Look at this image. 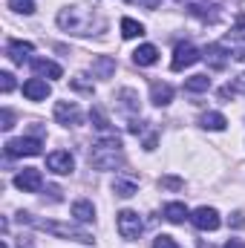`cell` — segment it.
<instances>
[{
    "instance_id": "1",
    "label": "cell",
    "mask_w": 245,
    "mask_h": 248,
    "mask_svg": "<svg viewBox=\"0 0 245 248\" xmlns=\"http://www.w3.org/2000/svg\"><path fill=\"white\" fill-rule=\"evenodd\" d=\"M58 26L63 32H72V35H90L92 26H101V17H98L95 6L75 3V6H66L58 12Z\"/></svg>"
},
{
    "instance_id": "2",
    "label": "cell",
    "mask_w": 245,
    "mask_h": 248,
    "mask_svg": "<svg viewBox=\"0 0 245 248\" xmlns=\"http://www.w3.org/2000/svg\"><path fill=\"white\" fill-rule=\"evenodd\" d=\"M90 165L95 170H119L124 165V150H122V141L116 136H104L92 144L90 150Z\"/></svg>"
},
{
    "instance_id": "3",
    "label": "cell",
    "mask_w": 245,
    "mask_h": 248,
    "mask_svg": "<svg viewBox=\"0 0 245 248\" xmlns=\"http://www.w3.org/2000/svg\"><path fill=\"white\" fill-rule=\"evenodd\" d=\"M17 222L20 225H32L38 231H46V234H55L61 240H75V243H92V234L78 228V225H63V222H52V219H41V217H32V214H17Z\"/></svg>"
},
{
    "instance_id": "4",
    "label": "cell",
    "mask_w": 245,
    "mask_h": 248,
    "mask_svg": "<svg viewBox=\"0 0 245 248\" xmlns=\"http://www.w3.org/2000/svg\"><path fill=\"white\" fill-rule=\"evenodd\" d=\"M222 46L231 52V58H237V61H245V17H240L237 29H231V32L225 35Z\"/></svg>"
},
{
    "instance_id": "5",
    "label": "cell",
    "mask_w": 245,
    "mask_h": 248,
    "mask_svg": "<svg viewBox=\"0 0 245 248\" xmlns=\"http://www.w3.org/2000/svg\"><path fill=\"white\" fill-rule=\"evenodd\" d=\"M141 231H144V222L136 211H122L119 214V234L124 240H138Z\"/></svg>"
},
{
    "instance_id": "6",
    "label": "cell",
    "mask_w": 245,
    "mask_h": 248,
    "mask_svg": "<svg viewBox=\"0 0 245 248\" xmlns=\"http://www.w3.org/2000/svg\"><path fill=\"white\" fill-rule=\"evenodd\" d=\"M41 139H9L6 141V153L9 156H38L41 153Z\"/></svg>"
},
{
    "instance_id": "7",
    "label": "cell",
    "mask_w": 245,
    "mask_h": 248,
    "mask_svg": "<svg viewBox=\"0 0 245 248\" xmlns=\"http://www.w3.org/2000/svg\"><path fill=\"white\" fill-rule=\"evenodd\" d=\"M190 222H193L199 231H216V228L222 225L216 208H196V211L190 214Z\"/></svg>"
},
{
    "instance_id": "8",
    "label": "cell",
    "mask_w": 245,
    "mask_h": 248,
    "mask_svg": "<svg viewBox=\"0 0 245 248\" xmlns=\"http://www.w3.org/2000/svg\"><path fill=\"white\" fill-rule=\"evenodd\" d=\"M199 58H202V55H199V49H196L193 44H179V46H176V52H173L170 66H173L176 72H182V69H187V66H193Z\"/></svg>"
},
{
    "instance_id": "9",
    "label": "cell",
    "mask_w": 245,
    "mask_h": 248,
    "mask_svg": "<svg viewBox=\"0 0 245 248\" xmlns=\"http://www.w3.org/2000/svg\"><path fill=\"white\" fill-rule=\"evenodd\" d=\"M15 185L20 187L23 193H35V190H41V185H44L41 170H35V168H23V170L15 176Z\"/></svg>"
},
{
    "instance_id": "10",
    "label": "cell",
    "mask_w": 245,
    "mask_h": 248,
    "mask_svg": "<svg viewBox=\"0 0 245 248\" xmlns=\"http://www.w3.org/2000/svg\"><path fill=\"white\" fill-rule=\"evenodd\" d=\"M46 168L52 170V173H72V168H75V159H72V153H66V150H55V153H49L46 156Z\"/></svg>"
},
{
    "instance_id": "11",
    "label": "cell",
    "mask_w": 245,
    "mask_h": 248,
    "mask_svg": "<svg viewBox=\"0 0 245 248\" xmlns=\"http://www.w3.org/2000/svg\"><path fill=\"white\" fill-rule=\"evenodd\" d=\"M55 122L63 124V127H75V124H81V110L72 101H58L55 104Z\"/></svg>"
},
{
    "instance_id": "12",
    "label": "cell",
    "mask_w": 245,
    "mask_h": 248,
    "mask_svg": "<svg viewBox=\"0 0 245 248\" xmlns=\"http://www.w3.org/2000/svg\"><path fill=\"white\" fill-rule=\"evenodd\" d=\"M49 93H52V87L46 84V78H29L23 84V95L29 101H44V98H49Z\"/></svg>"
},
{
    "instance_id": "13",
    "label": "cell",
    "mask_w": 245,
    "mask_h": 248,
    "mask_svg": "<svg viewBox=\"0 0 245 248\" xmlns=\"http://www.w3.org/2000/svg\"><path fill=\"white\" fill-rule=\"evenodd\" d=\"M150 101H153L156 107H168V104L173 101V87L165 84V81H153V84H150Z\"/></svg>"
},
{
    "instance_id": "14",
    "label": "cell",
    "mask_w": 245,
    "mask_h": 248,
    "mask_svg": "<svg viewBox=\"0 0 245 248\" xmlns=\"http://www.w3.org/2000/svg\"><path fill=\"white\" fill-rule=\"evenodd\" d=\"M6 55H9V61H15V63L29 61V55H32V44H29V41H9Z\"/></svg>"
},
{
    "instance_id": "15",
    "label": "cell",
    "mask_w": 245,
    "mask_h": 248,
    "mask_svg": "<svg viewBox=\"0 0 245 248\" xmlns=\"http://www.w3.org/2000/svg\"><path fill=\"white\" fill-rule=\"evenodd\" d=\"M32 69L38 78H61V66L55 61H46V58H32Z\"/></svg>"
},
{
    "instance_id": "16",
    "label": "cell",
    "mask_w": 245,
    "mask_h": 248,
    "mask_svg": "<svg viewBox=\"0 0 245 248\" xmlns=\"http://www.w3.org/2000/svg\"><path fill=\"white\" fill-rule=\"evenodd\" d=\"M133 61L138 63V66H153V63L159 61V49H156L153 44H141V46L133 52Z\"/></svg>"
},
{
    "instance_id": "17",
    "label": "cell",
    "mask_w": 245,
    "mask_h": 248,
    "mask_svg": "<svg viewBox=\"0 0 245 248\" xmlns=\"http://www.w3.org/2000/svg\"><path fill=\"white\" fill-rule=\"evenodd\" d=\"M225 52H228V49H225L222 44H211V46L205 49V61L211 63L214 69H222V66L228 63V55H225Z\"/></svg>"
},
{
    "instance_id": "18",
    "label": "cell",
    "mask_w": 245,
    "mask_h": 248,
    "mask_svg": "<svg viewBox=\"0 0 245 248\" xmlns=\"http://www.w3.org/2000/svg\"><path fill=\"white\" fill-rule=\"evenodd\" d=\"M187 217H190V214H187V208H184L182 202H168V205H165V219H168V222L182 225Z\"/></svg>"
},
{
    "instance_id": "19",
    "label": "cell",
    "mask_w": 245,
    "mask_h": 248,
    "mask_svg": "<svg viewBox=\"0 0 245 248\" xmlns=\"http://www.w3.org/2000/svg\"><path fill=\"white\" fill-rule=\"evenodd\" d=\"M72 217H75L78 222H92V219H95V208H92V202L78 199V202L72 205Z\"/></svg>"
},
{
    "instance_id": "20",
    "label": "cell",
    "mask_w": 245,
    "mask_h": 248,
    "mask_svg": "<svg viewBox=\"0 0 245 248\" xmlns=\"http://www.w3.org/2000/svg\"><path fill=\"white\" fill-rule=\"evenodd\" d=\"M113 190H116V196H124V199H130V196H136V179H124V176H116V182H113Z\"/></svg>"
},
{
    "instance_id": "21",
    "label": "cell",
    "mask_w": 245,
    "mask_h": 248,
    "mask_svg": "<svg viewBox=\"0 0 245 248\" xmlns=\"http://www.w3.org/2000/svg\"><path fill=\"white\" fill-rule=\"evenodd\" d=\"M184 90H187V93H208V90H211V78H208V75H190V78L184 81Z\"/></svg>"
},
{
    "instance_id": "22",
    "label": "cell",
    "mask_w": 245,
    "mask_h": 248,
    "mask_svg": "<svg viewBox=\"0 0 245 248\" xmlns=\"http://www.w3.org/2000/svg\"><path fill=\"white\" fill-rule=\"evenodd\" d=\"M92 72H95L98 78H110V75L116 72V61L104 55V58H98V61H92Z\"/></svg>"
},
{
    "instance_id": "23",
    "label": "cell",
    "mask_w": 245,
    "mask_h": 248,
    "mask_svg": "<svg viewBox=\"0 0 245 248\" xmlns=\"http://www.w3.org/2000/svg\"><path fill=\"white\" fill-rule=\"evenodd\" d=\"M199 124L205 127V130H225V116L222 113H205L202 119H199Z\"/></svg>"
},
{
    "instance_id": "24",
    "label": "cell",
    "mask_w": 245,
    "mask_h": 248,
    "mask_svg": "<svg viewBox=\"0 0 245 248\" xmlns=\"http://www.w3.org/2000/svg\"><path fill=\"white\" fill-rule=\"evenodd\" d=\"M122 35L124 38H141V35H144V26H141L138 20H133V17H124L122 20Z\"/></svg>"
},
{
    "instance_id": "25",
    "label": "cell",
    "mask_w": 245,
    "mask_h": 248,
    "mask_svg": "<svg viewBox=\"0 0 245 248\" xmlns=\"http://www.w3.org/2000/svg\"><path fill=\"white\" fill-rule=\"evenodd\" d=\"M9 9L17 12V15H32L35 12V3L32 0H9Z\"/></svg>"
},
{
    "instance_id": "26",
    "label": "cell",
    "mask_w": 245,
    "mask_h": 248,
    "mask_svg": "<svg viewBox=\"0 0 245 248\" xmlns=\"http://www.w3.org/2000/svg\"><path fill=\"white\" fill-rule=\"evenodd\" d=\"M122 107L124 110H138V95L133 93V90H122Z\"/></svg>"
},
{
    "instance_id": "27",
    "label": "cell",
    "mask_w": 245,
    "mask_h": 248,
    "mask_svg": "<svg viewBox=\"0 0 245 248\" xmlns=\"http://www.w3.org/2000/svg\"><path fill=\"white\" fill-rule=\"evenodd\" d=\"M90 116H92V122H95L98 130H110V122H107V116H104V110H101V107H92V113H90Z\"/></svg>"
},
{
    "instance_id": "28",
    "label": "cell",
    "mask_w": 245,
    "mask_h": 248,
    "mask_svg": "<svg viewBox=\"0 0 245 248\" xmlns=\"http://www.w3.org/2000/svg\"><path fill=\"white\" fill-rule=\"evenodd\" d=\"M153 248H179V246H176V240H173V237H168V234H159V237L153 240Z\"/></svg>"
},
{
    "instance_id": "29",
    "label": "cell",
    "mask_w": 245,
    "mask_h": 248,
    "mask_svg": "<svg viewBox=\"0 0 245 248\" xmlns=\"http://www.w3.org/2000/svg\"><path fill=\"white\" fill-rule=\"evenodd\" d=\"M0 90L3 93H12L15 90V75L12 72H0Z\"/></svg>"
},
{
    "instance_id": "30",
    "label": "cell",
    "mask_w": 245,
    "mask_h": 248,
    "mask_svg": "<svg viewBox=\"0 0 245 248\" xmlns=\"http://www.w3.org/2000/svg\"><path fill=\"white\" fill-rule=\"evenodd\" d=\"M0 127H3V130H12V127H15V116H12V110H3V113H0Z\"/></svg>"
},
{
    "instance_id": "31",
    "label": "cell",
    "mask_w": 245,
    "mask_h": 248,
    "mask_svg": "<svg viewBox=\"0 0 245 248\" xmlns=\"http://www.w3.org/2000/svg\"><path fill=\"white\" fill-rule=\"evenodd\" d=\"M162 187H170V190H179V187H182V179H173V176H165V179H162Z\"/></svg>"
},
{
    "instance_id": "32",
    "label": "cell",
    "mask_w": 245,
    "mask_h": 248,
    "mask_svg": "<svg viewBox=\"0 0 245 248\" xmlns=\"http://www.w3.org/2000/svg\"><path fill=\"white\" fill-rule=\"evenodd\" d=\"M130 3H138V6H144V9H156L162 0H130Z\"/></svg>"
},
{
    "instance_id": "33",
    "label": "cell",
    "mask_w": 245,
    "mask_h": 248,
    "mask_svg": "<svg viewBox=\"0 0 245 248\" xmlns=\"http://www.w3.org/2000/svg\"><path fill=\"white\" fill-rule=\"evenodd\" d=\"M222 248H245V243H243V240H228Z\"/></svg>"
},
{
    "instance_id": "34",
    "label": "cell",
    "mask_w": 245,
    "mask_h": 248,
    "mask_svg": "<svg viewBox=\"0 0 245 248\" xmlns=\"http://www.w3.org/2000/svg\"><path fill=\"white\" fill-rule=\"evenodd\" d=\"M0 248H9V246H6V240H3V243H0Z\"/></svg>"
}]
</instances>
